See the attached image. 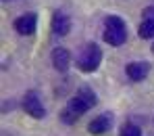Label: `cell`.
I'll return each instance as SVG.
<instances>
[{
  "mask_svg": "<svg viewBox=\"0 0 154 136\" xmlns=\"http://www.w3.org/2000/svg\"><path fill=\"white\" fill-rule=\"evenodd\" d=\"M125 71H127V78L131 82H142V80H146V76L150 73V65H148V63H144V61L129 63Z\"/></svg>",
  "mask_w": 154,
  "mask_h": 136,
  "instance_id": "7",
  "label": "cell"
},
{
  "mask_svg": "<svg viewBox=\"0 0 154 136\" xmlns=\"http://www.w3.org/2000/svg\"><path fill=\"white\" fill-rule=\"evenodd\" d=\"M23 109H25L27 115H31V117H35V119H42V117L46 115L44 105L40 103L38 94H33V92H27L25 94V99H23Z\"/></svg>",
  "mask_w": 154,
  "mask_h": 136,
  "instance_id": "4",
  "label": "cell"
},
{
  "mask_svg": "<svg viewBox=\"0 0 154 136\" xmlns=\"http://www.w3.org/2000/svg\"><path fill=\"white\" fill-rule=\"evenodd\" d=\"M144 19H154V6H150V8L144 11Z\"/></svg>",
  "mask_w": 154,
  "mask_h": 136,
  "instance_id": "12",
  "label": "cell"
},
{
  "mask_svg": "<svg viewBox=\"0 0 154 136\" xmlns=\"http://www.w3.org/2000/svg\"><path fill=\"white\" fill-rule=\"evenodd\" d=\"M52 31L56 36H67L71 31V17L65 15L63 11H56L52 17Z\"/></svg>",
  "mask_w": 154,
  "mask_h": 136,
  "instance_id": "6",
  "label": "cell"
},
{
  "mask_svg": "<svg viewBox=\"0 0 154 136\" xmlns=\"http://www.w3.org/2000/svg\"><path fill=\"white\" fill-rule=\"evenodd\" d=\"M94 105H96V94H94V90H92L90 86H83V88L77 90V94L71 99L69 107L60 113V119L67 121V124H73L79 115H83L85 111H90Z\"/></svg>",
  "mask_w": 154,
  "mask_h": 136,
  "instance_id": "1",
  "label": "cell"
},
{
  "mask_svg": "<svg viewBox=\"0 0 154 136\" xmlns=\"http://www.w3.org/2000/svg\"><path fill=\"white\" fill-rule=\"evenodd\" d=\"M110 126H112V119H110L108 113H104V115H100V117H96V119L90 121L88 130H90V134L100 136V134H106V132L110 130Z\"/></svg>",
  "mask_w": 154,
  "mask_h": 136,
  "instance_id": "8",
  "label": "cell"
},
{
  "mask_svg": "<svg viewBox=\"0 0 154 136\" xmlns=\"http://www.w3.org/2000/svg\"><path fill=\"white\" fill-rule=\"evenodd\" d=\"M152 48H154V46H152Z\"/></svg>",
  "mask_w": 154,
  "mask_h": 136,
  "instance_id": "13",
  "label": "cell"
},
{
  "mask_svg": "<svg viewBox=\"0 0 154 136\" xmlns=\"http://www.w3.org/2000/svg\"><path fill=\"white\" fill-rule=\"evenodd\" d=\"M119 136H142V130L137 126H133V124H125L121 128V134Z\"/></svg>",
  "mask_w": 154,
  "mask_h": 136,
  "instance_id": "11",
  "label": "cell"
},
{
  "mask_svg": "<svg viewBox=\"0 0 154 136\" xmlns=\"http://www.w3.org/2000/svg\"><path fill=\"white\" fill-rule=\"evenodd\" d=\"M52 63H54V67H56L58 71H67V69H69V63H71V53H69L67 48H63V46L54 48V53H52Z\"/></svg>",
  "mask_w": 154,
  "mask_h": 136,
  "instance_id": "9",
  "label": "cell"
},
{
  "mask_svg": "<svg viewBox=\"0 0 154 136\" xmlns=\"http://www.w3.org/2000/svg\"><path fill=\"white\" fill-rule=\"evenodd\" d=\"M137 31H140V38H144V40L154 38V19H144Z\"/></svg>",
  "mask_w": 154,
  "mask_h": 136,
  "instance_id": "10",
  "label": "cell"
},
{
  "mask_svg": "<svg viewBox=\"0 0 154 136\" xmlns=\"http://www.w3.org/2000/svg\"><path fill=\"white\" fill-rule=\"evenodd\" d=\"M100 61H102V50H100V46H98L96 42L83 44V48L77 54V67H79L81 71H85V73L96 71L98 65H100Z\"/></svg>",
  "mask_w": 154,
  "mask_h": 136,
  "instance_id": "2",
  "label": "cell"
},
{
  "mask_svg": "<svg viewBox=\"0 0 154 136\" xmlns=\"http://www.w3.org/2000/svg\"><path fill=\"white\" fill-rule=\"evenodd\" d=\"M104 40L110 46H121L127 40V27L121 17H106L104 21Z\"/></svg>",
  "mask_w": 154,
  "mask_h": 136,
  "instance_id": "3",
  "label": "cell"
},
{
  "mask_svg": "<svg viewBox=\"0 0 154 136\" xmlns=\"http://www.w3.org/2000/svg\"><path fill=\"white\" fill-rule=\"evenodd\" d=\"M35 27H38V15L35 13H25L15 21V29L21 36H31L35 31Z\"/></svg>",
  "mask_w": 154,
  "mask_h": 136,
  "instance_id": "5",
  "label": "cell"
}]
</instances>
